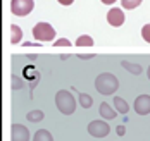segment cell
Segmentation results:
<instances>
[{"label":"cell","mask_w":150,"mask_h":141,"mask_svg":"<svg viewBox=\"0 0 150 141\" xmlns=\"http://www.w3.org/2000/svg\"><path fill=\"white\" fill-rule=\"evenodd\" d=\"M57 2H59V4H62V5H71L74 0H57Z\"/></svg>","instance_id":"cb8c5ba5"},{"label":"cell","mask_w":150,"mask_h":141,"mask_svg":"<svg viewBox=\"0 0 150 141\" xmlns=\"http://www.w3.org/2000/svg\"><path fill=\"white\" fill-rule=\"evenodd\" d=\"M91 45H93V38L88 34H81L76 40V47H91Z\"/></svg>","instance_id":"e0dca14e"},{"label":"cell","mask_w":150,"mask_h":141,"mask_svg":"<svg viewBox=\"0 0 150 141\" xmlns=\"http://www.w3.org/2000/svg\"><path fill=\"white\" fill-rule=\"evenodd\" d=\"M35 7V2L33 0H11V12L14 16H28Z\"/></svg>","instance_id":"5b68a950"},{"label":"cell","mask_w":150,"mask_h":141,"mask_svg":"<svg viewBox=\"0 0 150 141\" xmlns=\"http://www.w3.org/2000/svg\"><path fill=\"white\" fill-rule=\"evenodd\" d=\"M107 21H109L110 26L119 28V26H122V22H124V12L121 9H117V7H114V9H110L107 12Z\"/></svg>","instance_id":"ba28073f"},{"label":"cell","mask_w":150,"mask_h":141,"mask_svg":"<svg viewBox=\"0 0 150 141\" xmlns=\"http://www.w3.org/2000/svg\"><path fill=\"white\" fill-rule=\"evenodd\" d=\"M116 133H117L119 136H124V134H126V129H124V126H117V127H116Z\"/></svg>","instance_id":"7402d4cb"},{"label":"cell","mask_w":150,"mask_h":141,"mask_svg":"<svg viewBox=\"0 0 150 141\" xmlns=\"http://www.w3.org/2000/svg\"><path fill=\"white\" fill-rule=\"evenodd\" d=\"M147 78L150 79V65H149V69H147Z\"/></svg>","instance_id":"4316f807"},{"label":"cell","mask_w":150,"mask_h":141,"mask_svg":"<svg viewBox=\"0 0 150 141\" xmlns=\"http://www.w3.org/2000/svg\"><path fill=\"white\" fill-rule=\"evenodd\" d=\"M11 141H30V129L23 124L11 126Z\"/></svg>","instance_id":"52a82bcc"},{"label":"cell","mask_w":150,"mask_h":141,"mask_svg":"<svg viewBox=\"0 0 150 141\" xmlns=\"http://www.w3.org/2000/svg\"><path fill=\"white\" fill-rule=\"evenodd\" d=\"M33 141H54V136L48 129H38L33 136Z\"/></svg>","instance_id":"4fadbf2b"},{"label":"cell","mask_w":150,"mask_h":141,"mask_svg":"<svg viewBox=\"0 0 150 141\" xmlns=\"http://www.w3.org/2000/svg\"><path fill=\"white\" fill-rule=\"evenodd\" d=\"M142 38H143L147 43H150V24H145V26L142 28Z\"/></svg>","instance_id":"d6986e66"},{"label":"cell","mask_w":150,"mask_h":141,"mask_svg":"<svg viewBox=\"0 0 150 141\" xmlns=\"http://www.w3.org/2000/svg\"><path fill=\"white\" fill-rule=\"evenodd\" d=\"M21 88H23V81H21V79H19V76H12V90H14V91H17V90H21Z\"/></svg>","instance_id":"ffe728a7"},{"label":"cell","mask_w":150,"mask_h":141,"mask_svg":"<svg viewBox=\"0 0 150 141\" xmlns=\"http://www.w3.org/2000/svg\"><path fill=\"white\" fill-rule=\"evenodd\" d=\"M142 4V0H121V5L124 7V9H136L138 5Z\"/></svg>","instance_id":"ac0fdd59"},{"label":"cell","mask_w":150,"mask_h":141,"mask_svg":"<svg viewBox=\"0 0 150 141\" xmlns=\"http://www.w3.org/2000/svg\"><path fill=\"white\" fill-rule=\"evenodd\" d=\"M43 117H45V114L42 110H31V112H28V115H26V119L30 122H40V121H43Z\"/></svg>","instance_id":"2e32d148"},{"label":"cell","mask_w":150,"mask_h":141,"mask_svg":"<svg viewBox=\"0 0 150 141\" xmlns=\"http://www.w3.org/2000/svg\"><path fill=\"white\" fill-rule=\"evenodd\" d=\"M119 88V81L112 72H102L95 79V90L102 95H112Z\"/></svg>","instance_id":"6da1fadb"},{"label":"cell","mask_w":150,"mask_h":141,"mask_svg":"<svg viewBox=\"0 0 150 141\" xmlns=\"http://www.w3.org/2000/svg\"><path fill=\"white\" fill-rule=\"evenodd\" d=\"M33 38L38 41H54L55 38V29L48 22H38L33 28Z\"/></svg>","instance_id":"3957f363"},{"label":"cell","mask_w":150,"mask_h":141,"mask_svg":"<svg viewBox=\"0 0 150 141\" xmlns=\"http://www.w3.org/2000/svg\"><path fill=\"white\" fill-rule=\"evenodd\" d=\"M102 2H104L105 5H112V4H116L117 0H102Z\"/></svg>","instance_id":"d4e9b609"},{"label":"cell","mask_w":150,"mask_h":141,"mask_svg":"<svg viewBox=\"0 0 150 141\" xmlns=\"http://www.w3.org/2000/svg\"><path fill=\"white\" fill-rule=\"evenodd\" d=\"M78 103L83 107V109H90L93 105V98L88 93H79L78 95Z\"/></svg>","instance_id":"9a60e30c"},{"label":"cell","mask_w":150,"mask_h":141,"mask_svg":"<svg viewBox=\"0 0 150 141\" xmlns=\"http://www.w3.org/2000/svg\"><path fill=\"white\" fill-rule=\"evenodd\" d=\"M121 65H122L128 72H131L133 76H140V74L143 72V67H142L140 64H136V62H128V60H122V62H121Z\"/></svg>","instance_id":"30bf717a"},{"label":"cell","mask_w":150,"mask_h":141,"mask_svg":"<svg viewBox=\"0 0 150 141\" xmlns=\"http://www.w3.org/2000/svg\"><path fill=\"white\" fill-rule=\"evenodd\" d=\"M24 78L30 79L31 83H35V81H40V72L33 67V65H28V67H24Z\"/></svg>","instance_id":"5bb4252c"},{"label":"cell","mask_w":150,"mask_h":141,"mask_svg":"<svg viewBox=\"0 0 150 141\" xmlns=\"http://www.w3.org/2000/svg\"><path fill=\"white\" fill-rule=\"evenodd\" d=\"M78 57L83 59V60H90V59H93L95 55H93V53H90V55H88V53H81V55H78Z\"/></svg>","instance_id":"603a6c76"},{"label":"cell","mask_w":150,"mask_h":141,"mask_svg":"<svg viewBox=\"0 0 150 141\" xmlns=\"http://www.w3.org/2000/svg\"><path fill=\"white\" fill-rule=\"evenodd\" d=\"M54 47H71V41L67 40V38H60V40H55L54 41Z\"/></svg>","instance_id":"44dd1931"},{"label":"cell","mask_w":150,"mask_h":141,"mask_svg":"<svg viewBox=\"0 0 150 141\" xmlns=\"http://www.w3.org/2000/svg\"><path fill=\"white\" fill-rule=\"evenodd\" d=\"M55 105H57V109H59L60 114L73 115L74 110H76V100L67 90H60V91L55 93Z\"/></svg>","instance_id":"7a4b0ae2"},{"label":"cell","mask_w":150,"mask_h":141,"mask_svg":"<svg viewBox=\"0 0 150 141\" xmlns=\"http://www.w3.org/2000/svg\"><path fill=\"white\" fill-rule=\"evenodd\" d=\"M112 103H114V109H116L117 114H128V112H129V105H128L126 100L121 98V96H114Z\"/></svg>","instance_id":"8fae6325"},{"label":"cell","mask_w":150,"mask_h":141,"mask_svg":"<svg viewBox=\"0 0 150 141\" xmlns=\"http://www.w3.org/2000/svg\"><path fill=\"white\" fill-rule=\"evenodd\" d=\"M28 59H30V60H35V59H36V55H33V53H30V55H28Z\"/></svg>","instance_id":"484cf974"},{"label":"cell","mask_w":150,"mask_h":141,"mask_svg":"<svg viewBox=\"0 0 150 141\" xmlns=\"http://www.w3.org/2000/svg\"><path fill=\"white\" fill-rule=\"evenodd\" d=\"M23 40V29L17 24H11V43L16 45Z\"/></svg>","instance_id":"7c38bea8"},{"label":"cell","mask_w":150,"mask_h":141,"mask_svg":"<svg viewBox=\"0 0 150 141\" xmlns=\"http://www.w3.org/2000/svg\"><path fill=\"white\" fill-rule=\"evenodd\" d=\"M86 131L90 133V136H93V138H105L110 133V126L107 124L104 119H97V121H91L88 124Z\"/></svg>","instance_id":"277c9868"},{"label":"cell","mask_w":150,"mask_h":141,"mask_svg":"<svg viewBox=\"0 0 150 141\" xmlns=\"http://www.w3.org/2000/svg\"><path fill=\"white\" fill-rule=\"evenodd\" d=\"M98 114H100V117H104L107 121H110V119H116V115H117V112L116 109H112L109 103H100V107H98Z\"/></svg>","instance_id":"9c48e42d"},{"label":"cell","mask_w":150,"mask_h":141,"mask_svg":"<svg viewBox=\"0 0 150 141\" xmlns=\"http://www.w3.org/2000/svg\"><path fill=\"white\" fill-rule=\"evenodd\" d=\"M133 109L138 115H149L150 114V95H138L135 98Z\"/></svg>","instance_id":"8992f818"}]
</instances>
